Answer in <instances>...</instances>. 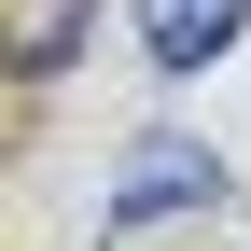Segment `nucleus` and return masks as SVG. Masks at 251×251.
Returning <instances> with one entry per match:
<instances>
[{
	"label": "nucleus",
	"mask_w": 251,
	"mask_h": 251,
	"mask_svg": "<svg viewBox=\"0 0 251 251\" xmlns=\"http://www.w3.org/2000/svg\"><path fill=\"white\" fill-rule=\"evenodd\" d=\"M196 196H224V153H196V140H140V168L112 181L98 224H112V237H140V224H168V209H196Z\"/></svg>",
	"instance_id": "f257e3e1"
},
{
	"label": "nucleus",
	"mask_w": 251,
	"mask_h": 251,
	"mask_svg": "<svg viewBox=\"0 0 251 251\" xmlns=\"http://www.w3.org/2000/svg\"><path fill=\"white\" fill-rule=\"evenodd\" d=\"M251 28V0H140V42H153V70H209Z\"/></svg>",
	"instance_id": "f03ea898"
},
{
	"label": "nucleus",
	"mask_w": 251,
	"mask_h": 251,
	"mask_svg": "<svg viewBox=\"0 0 251 251\" xmlns=\"http://www.w3.org/2000/svg\"><path fill=\"white\" fill-rule=\"evenodd\" d=\"M84 28H98V0H0V56L14 70H70Z\"/></svg>",
	"instance_id": "7ed1b4c3"
}]
</instances>
